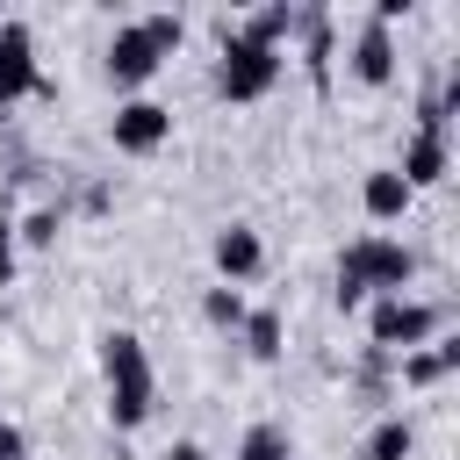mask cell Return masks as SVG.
<instances>
[{"mask_svg": "<svg viewBox=\"0 0 460 460\" xmlns=\"http://www.w3.org/2000/svg\"><path fill=\"white\" fill-rule=\"evenodd\" d=\"M453 367H460V345H438V352L417 345V352H402V381H410V388H438Z\"/></svg>", "mask_w": 460, "mask_h": 460, "instance_id": "7c38bea8", "label": "cell"}, {"mask_svg": "<svg viewBox=\"0 0 460 460\" xmlns=\"http://www.w3.org/2000/svg\"><path fill=\"white\" fill-rule=\"evenodd\" d=\"M266 266V244H259V230H244V223H230V230H216V273H223V288H237V280H252Z\"/></svg>", "mask_w": 460, "mask_h": 460, "instance_id": "ba28073f", "label": "cell"}, {"mask_svg": "<svg viewBox=\"0 0 460 460\" xmlns=\"http://www.w3.org/2000/svg\"><path fill=\"white\" fill-rule=\"evenodd\" d=\"M417 273V252L395 237H352L338 259V309H359L367 295H402Z\"/></svg>", "mask_w": 460, "mask_h": 460, "instance_id": "6da1fadb", "label": "cell"}, {"mask_svg": "<svg viewBox=\"0 0 460 460\" xmlns=\"http://www.w3.org/2000/svg\"><path fill=\"white\" fill-rule=\"evenodd\" d=\"M137 29L151 36V50H158V58H172V50H180V36H187V22H180V14H144Z\"/></svg>", "mask_w": 460, "mask_h": 460, "instance_id": "2e32d148", "label": "cell"}, {"mask_svg": "<svg viewBox=\"0 0 460 460\" xmlns=\"http://www.w3.org/2000/svg\"><path fill=\"white\" fill-rule=\"evenodd\" d=\"M108 137H115V151H129V158H144V151H158L165 137H172V108H158V101H122L115 108V122H108Z\"/></svg>", "mask_w": 460, "mask_h": 460, "instance_id": "5b68a950", "label": "cell"}, {"mask_svg": "<svg viewBox=\"0 0 460 460\" xmlns=\"http://www.w3.org/2000/svg\"><path fill=\"white\" fill-rule=\"evenodd\" d=\"M273 79H280V50L252 43V36L223 14V65H216V93H223V101H259V93H273Z\"/></svg>", "mask_w": 460, "mask_h": 460, "instance_id": "3957f363", "label": "cell"}, {"mask_svg": "<svg viewBox=\"0 0 460 460\" xmlns=\"http://www.w3.org/2000/svg\"><path fill=\"white\" fill-rule=\"evenodd\" d=\"M36 43H29V29L22 22H0V108L7 101H22V93H36Z\"/></svg>", "mask_w": 460, "mask_h": 460, "instance_id": "8992f818", "label": "cell"}, {"mask_svg": "<svg viewBox=\"0 0 460 460\" xmlns=\"http://www.w3.org/2000/svg\"><path fill=\"white\" fill-rule=\"evenodd\" d=\"M352 72H359L367 86H388V79H395V43H388V29H381V22H367V29H359V43H352Z\"/></svg>", "mask_w": 460, "mask_h": 460, "instance_id": "30bf717a", "label": "cell"}, {"mask_svg": "<svg viewBox=\"0 0 460 460\" xmlns=\"http://www.w3.org/2000/svg\"><path fill=\"white\" fill-rule=\"evenodd\" d=\"M101 374H108V424L115 431H137L151 417V359H144V338L129 331H108L101 338Z\"/></svg>", "mask_w": 460, "mask_h": 460, "instance_id": "7a4b0ae2", "label": "cell"}, {"mask_svg": "<svg viewBox=\"0 0 460 460\" xmlns=\"http://www.w3.org/2000/svg\"><path fill=\"white\" fill-rule=\"evenodd\" d=\"M158 65H165V58L151 50V36H144L137 22H122V29H115V43H108V79H115V86H144Z\"/></svg>", "mask_w": 460, "mask_h": 460, "instance_id": "52a82bcc", "label": "cell"}, {"mask_svg": "<svg viewBox=\"0 0 460 460\" xmlns=\"http://www.w3.org/2000/svg\"><path fill=\"white\" fill-rule=\"evenodd\" d=\"M237 460H295L288 424H252V431H244V446H237Z\"/></svg>", "mask_w": 460, "mask_h": 460, "instance_id": "9a60e30c", "label": "cell"}, {"mask_svg": "<svg viewBox=\"0 0 460 460\" xmlns=\"http://www.w3.org/2000/svg\"><path fill=\"white\" fill-rule=\"evenodd\" d=\"M7 280H14V237L0 230V288H7Z\"/></svg>", "mask_w": 460, "mask_h": 460, "instance_id": "d6986e66", "label": "cell"}, {"mask_svg": "<svg viewBox=\"0 0 460 460\" xmlns=\"http://www.w3.org/2000/svg\"><path fill=\"white\" fill-rule=\"evenodd\" d=\"M410 446H417V438H410V417H381L359 460H410Z\"/></svg>", "mask_w": 460, "mask_h": 460, "instance_id": "5bb4252c", "label": "cell"}, {"mask_svg": "<svg viewBox=\"0 0 460 460\" xmlns=\"http://www.w3.org/2000/svg\"><path fill=\"white\" fill-rule=\"evenodd\" d=\"M165 460H208V453H201L194 438H180V446H165Z\"/></svg>", "mask_w": 460, "mask_h": 460, "instance_id": "ffe728a7", "label": "cell"}, {"mask_svg": "<svg viewBox=\"0 0 460 460\" xmlns=\"http://www.w3.org/2000/svg\"><path fill=\"white\" fill-rule=\"evenodd\" d=\"M201 309H208V323H216V331H237V323H244V295H237V288H208V302H201Z\"/></svg>", "mask_w": 460, "mask_h": 460, "instance_id": "e0dca14e", "label": "cell"}, {"mask_svg": "<svg viewBox=\"0 0 460 460\" xmlns=\"http://www.w3.org/2000/svg\"><path fill=\"white\" fill-rule=\"evenodd\" d=\"M22 237H29V244H58V216H50V208H36V216L22 223Z\"/></svg>", "mask_w": 460, "mask_h": 460, "instance_id": "ac0fdd59", "label": "cell"}, {"mask_svg": "<svg viewBox=\"0 0 460 460\" xmlns=\"http://www.w3.org/2000/svg\"><path fill=\"white\" fill-rule=\"evenodd\" d=\"M367 331H374V352H417V345L438 331V309H424V302H410V295H374Z\"/></svg>", "mask_w": 460, "mask_h": 460, "instance_id": "277c9868", "label": "cell"}, {"mask_svg": "<svg viewBox=\"0 0 460 460\" xmlns=\"http://www.w3.org/2000/svg\"><path fill=\"white\" fill-rule=\"evenodd\" d=\"M237 331H244V352H252V359H280V316H273V309H244Z\"/></svg>", "mask_w": 460, "mask_h": 460, "instance_id": "4fadbf2b", "label": "cell"}, {"mask_svg": "<svg viewBox=\"0 0 460 460\" xmlns=\"http://www.w3.org/2000/svg\"><path fill=\"white\" fill-rule=\"evenodd\" d=\"M395 172H402L410 194H417V187H438V180H446V137H424V129H417V137L402 144V165H395Z\"/></svg>", "mask_w": 460, "mask_h": 460, "instance_id": "9c48e42d", "label": "cell"}, {"mask_svg": "<svg viewBox=\"0 0 460 460\" xmlns=\"http://www.w3.org/2000/svg\"><path fill=\"white\" fill-rule=\"evenodd\" d=\"M359 201H367V216H374V223H395V216L410 208V187H402V172H395V165H381V172H367Z\"/></svg>", "mask_w": 460, "mask_h": 460, "instance_id": "8fae6325", "label": "cell"}]
</instances>
